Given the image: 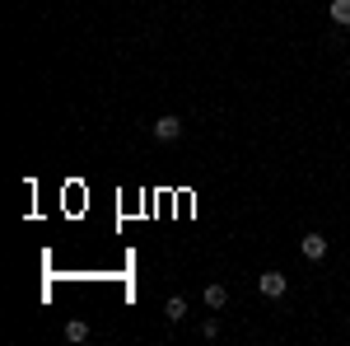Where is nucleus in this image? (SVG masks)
Listing matches in <instances>:
<instances>
[{"instance_id":"obj_7","label":"nucleus","mask_w":350,"mask_h":346,"mask_svg":"<svg viewBox=\"0 0 350 346\" xmlns=\"http://www.w3.org/2000/svg\"><path fill=\"white\" fill-rule=\"evenodd\" d=\"M66 342H89V323L70 319V323H66Z\"/></svg>"},{"instance_id":"obj_9","label":"nucleus","mask_w":350,"mask_h":346,"mask_svg":"<svg viewBox=\"0 0 350 346\" xmlns=\"http://www.w3.org/2000/svg\"><path fill=\"white\" fill-rule=\"evenodd\" d=\"M140 5H145V0H140Z\"/></svg>"},{"instance_id":"obj_2","label":"nucleus","mask_w":350,"mask_h":346,"mask_svg":"<svg viewBox=\"0 0 350 346\" xmlns=\"http://www.w3.org/2000/svg\"><path fill=\"white\" fill-rule=\"evenodd\" d=\"M154 140H183V117H178V112L154 117Z\"/></svg>"},{"instance_id":"obj_4","label":"nucleus","mask_w":350,"mask_h":346,"mask_svg":"<svg viewBox=\"0 0 350 346\" xmlns=\"http://www.w3.org/2000/svg\"><path fill=\"white\" fill-rule=\"evenodd\" d=\"M201 299H206V309H211V314H219V309H224V304H229V291H224V286H219V281H211V286H206V291H201Z\"/></svg>"},{"instance_id":"obj_8","label":"nucleus","mask_w":350,"mask_h":346,"mask_svg":"<svg viewBox=\"0 0 350 346\" xmlns=\"http://www.w3.org/2000/svg\"><path fill=\"white\" fill-rule=\"evenodd\" d=\"M201 337H211V342H215V337H219V319H206V323H201Z\"/></svg>"},{"instance_id":"obj_3","label":"nucleus","mask_w":350,"mask_h":346,"mask_svg":"<svg viewBox=\"0 0 350 346\" xmlns=\"http://www.w3.org/2000/svg\"><path fill=\"white\" fill-rule=\"evenodd\" d=\"M299 253H304L308 262H323L327 258V239L323 234H304V239H299Z\"/></svg>"},{"instance_id":"obj_6","label":"nucleus","mask_w":350,"mask_h":346,"mask_svg":"<svg viewBox=\"0 0 350 346\" xmlns=\"http://www.w3.org/2000/svg\"><path fill=\"white\" fill-rule=\"evenodd\" d=\"M327 14H332V24L350 28V0H332V5H327Z\"/></svg>"},{"instance_id":"obj_1","label":"nucleus","mask_w":350,"mask_h":346,"mask_svg":"<svg viewBox=\"0 0 350 346\" xmlns=\"http://www.w3.org/2000/svg\"><path fill=\"white\" fill-rule=\"evenodd\" d=\"M257 291L267 295V299H280V295L290 291V276H285V271H262V276H257Z\"/></svg>"},{"instance_id":"obj_5","label":"nucleus","mask_w":350,"mask_h":346,"mask_svg":"<svg viewBox=\"0 0 350 346\" xmlns=\"http://www.w3.org/2000/svg\"><path fill=\"white\" fill-rule=\"evenodd\" d=\"M163 319H168V323H183V319H187V299H183V295H173V299L163 304Z\"/></svg>"}]
</instances>
